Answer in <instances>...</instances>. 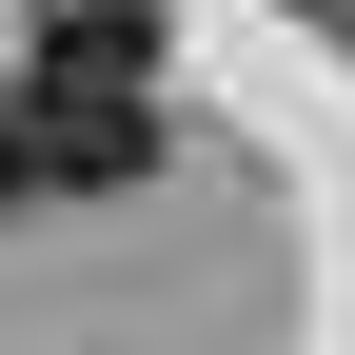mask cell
<instances>
[{
    "label": "cell",
    "mask_w": 355,
    "mask_h": 355,
    "mask_svg": "<svg viewBox=\"0 0 355 355\" xmlns=\"http://www.w3.org/2000/svg\"><path fill=\"white\" fill-rule=\"evenodd\" d=\"M20 158L60 178V198H119V178H158V99H99V79H20Z\"/></svg>",
    "instance_id": "1"
},
{
    "label": "cell",
    "mask_w": 355,
    "mask_h": 355,
    "mask_svg": "<svg viewBox=\"0 0 355 355\" xmlns=\"http://www.w3.org/2000/svg\"><path fill=\"white\" fill-rule=\"evenodd\" d=\"M20 178H40V158H20V99H0V198H20Z\"/></svg>",
    "instance_id": "3"
},
{
    "label": "cell",
    "mask_w": 355,
    "mask_h": 355,
    "mask_svg": "<svg viewBox=\"0 0 355 355\" xmlns=\"http://www.w3.org/2000/svg\"><path fill=\"white\" fill-rule=\"evenodd\" d=\"M139 60H158L139 0H60V40H40V79H99V99H139Z\"/></svg>",
    "instance_id": "2"
}]
</instances>
